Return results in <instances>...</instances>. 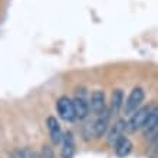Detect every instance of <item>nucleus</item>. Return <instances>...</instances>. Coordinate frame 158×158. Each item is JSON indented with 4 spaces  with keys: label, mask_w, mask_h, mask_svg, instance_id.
Instances as JSON below:
<instances>
[{
    "label": "nucleus",
    "mask_w": 158,
    "mask_h": 158,
    "mask_svg": "<svg viewBox=\"0 0 158 158\" xmlns=\"http://www.w3.org/2000/svg\"><path fill=\"white\" fill-rule=\"evenodd\" d=\"M151 109H152V106H144V108H138L134 114H131V118L127 122V129L129 132H135L138 129H142Z\"/></svg>",
    "instance_id": "f257e3e1"
},
{
    "label": "nucleus",
    "mask_w": 158,
    "mask_h": 158,
    "mask_svg": "<svg viewBox=\"0 0 158 158\" xmlns=\"http://www.w3.org/2000/svg\"><path fill=\"white\" fill-rule=\"evenodd\" d=\"M56 109H58L59 117L63 121L72 122L76 119V112H75V105H73V99L68 98V96H60L56 102Z\"/></svg>",
    "instance_id": "f03ea898"
},
{
    "label": "nucleus",
    "mask_w": 158,
    "mask_h": 158,
    "mask_svg": "<svg viewBox=\"0 0 158 158\" xmlns=\"http://www.w3.org/2000/svg\"><path fill=\"white\" fill-rule=\"evenodd\" d=\"M144 96H145V94H144L142 88H134L132 91H131V94L128 95V98H127V101L124 102V112L127 115L134 114L141 106L142 101H144Z\"/></svg>",
    "instance_id": "7ed1b4c3"
},
{
    "label": "nucleus",
    "mask_w": 158,
    "mask_h": 158,
    "mask_svg": "<svg viewBox=\"0 0 158 158\" xmlns=\"http://www.w3.org/2000/svg\"><path fill=\"white\" fill-rule=\"evenodd\" d=\"M111 117H112V115H111L108 108L105 109V111H102L99 115H96V121L92 122L95 138H101L102 135H105V132H106L109 128V119H111Z\"/></svg>",
    "instance_id": "20e7f679"
},
{
    "label": "nucleus",
    "mask_w": 158,
    "mask_h": 158,
    "mask_svg": "<svg viewBox=\"0 0 158 158\" xmlns=\"http://www.w3.org/2000/svg\"><path fill=\"white\" fill-rule=\"evenodd\" d=\"M89 109H91L95 115H99L102 111L106 109L104 91H94L92 92L91 98H89Z\"/></svg>",
    "instance_id": "39448f33"
},
{
    "label": "nucleus",
    "mask_w": 158,
    "mask_h": 158,
    "mask_svg": "<svg viewBox=\"0 0 158 158\" xmlns=\"http://www.w3.org/2000/svg\"><path fill=\"white\" fill-rule=\"evenodd\" d=\"M73 105H75V112H76V118L79 119H85V118L89 115V102L85 98V94L81 92V94H76L75 99H73Z\"/></svg>",
    "instance_id": "423d86ee"
},
{
    "label": "nucleus",
    "mask_w": 158,
    "mask_h": 158,
    "mask_svg": "<svg viewBox=\"0 0 158 158\" xmlns=\"http://www.w3.org/2000/svg\"><path fill=\"white\" fill-rule=\"evenodd\" d=\"M46 125H48V129H49L50 138H52L53 144H60L63 139V132H62V129H60L59 122L56 121V118L49 117L46 119Z\"/></svg>",
    "instance_id": "0eeeda50"
},
{
    "label": "nucleus",
    "mask_w": 158,
    "mask_h": 158,
    "mask_svg": "<svg viewBox=\"0 0 158 158\" xmlns=\"http://www.w3.org/2000/svg\"><path fill=\"white\" fill-rule=\"evenodd\" d=\"M125 129H127V122L122 121V119H118L117 122L109 128V131H108V142L111 144V145H114V144H115L121 137H124Z\"/></svg>",
    "instance_id": "6e6552de"
},
{
    "label": "nucleus",
    "mask_w": 158,
    "mask_h": 158,
    "mask_svg": "<svg viewBox=\"0 0 158 158\" xmlns=\"http://www.w3.org/2000/svg\"><path fill=\"white\" fill-rule=\"evenodd\" d=\"M114 148H115V154L119 158H125L128 157L132 151V142L129 141L127 137H121L115 144H114Z\"/></svg>",
    "instance_id": "1a4fd4ad"
},
{
    "label": "nucleus",
    "mask_w": 158,
    "mask_h": 158,
    "mask_svg": "<svg viewBox=\"0 0 158 158\" xmlns=\"http://www.w3.org/2000/svg\"><path fill=\"white\" fill-rule=\"evenodd\" d=\"M124 108V94L121 89H115L111 95V104H109V112L111 115H117Z\"/></svg>",
    "instance_id": "9d476101"
},
{
    "label": "nucleus",
    "mask_w": 158,
    "mask_h": 158,
    "mask_svg": "<svg viewBox=\"0 0 158 158\" xmlns=\"http://www.w3.org/2000/svg\"><path fill=\"white\" fill-rule=\"evenodd\" d=\"M63 145H62V151H60V157L62 158H72L75 154V142H73V137L72 134H66L63 135Z\"/></svg>",
    "instance_id": "9b49d317"
},
{
    "label": "nucleus",
    "mask_w": 158,
    "mask_h": 158,
    "mask_svg": "<svg viewBox=\"0 0 158 158\" xmlns=\"http://www.w3.org/2000/svg\"><path fill=\"white\" fill-rule=\"evenodd\" d=\"M155 128H158V106H152L145 124L142 127V131H144V134H148L151 131H154Z\"/></svg>",
    "instance_id": "f8f14e48"
},
{
    "label": "nucleus",
    "mask_w": 158,
    "mask_h": 158,
    "mask_svg": "<svg viewBox=\"0 0 158 158\" xmlns=\"http://www.w3.org/2000/svg\"><path fill=\"white\" fill-rule=\"evenodd\" d=\"M10 158H27V152L23 148H16V150L12 151Z\"/></svg>",
    "instance_id": "ddd939ff"
},
{
    "label": "nucleus",
    "mask_w": 158,
    "mask_h": 158,
    "mask_svg": "<svg viewBox=\"0 0 158 158\" xmlns=\"http://www.w3.org/2000/svg\"><path fill=\"white\" fill-rule=\"evenodd\" d=\"M40 158H55L53 155V151H52V148H50L49 145H45L43 147V150H42V155Z\"/></svg>",
    "instance_id": "4468645a"
},
{
    "label": "nucleus",
    "mask_w": 158,
    "mask_h": 158,
    "mask_svg": "<svg viewBox=\"0 0 158 158\" xmlns=\"http://www.w3.org/2000/svg\"><path fill=\"white\" fill-rule=\"evenodd\" d=\"M30 158H38V157H36V154H33V155H32V157H30Z\"/></svg>",
    "instance_id": "2eb2a0df"
}]
</instances>
